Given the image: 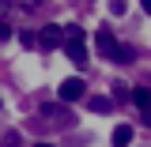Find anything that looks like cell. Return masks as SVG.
Listing matches in <instances>:
<instances>
[{
    "label": "cell",
    "mask_w": 151,
    "mask_h": 147,
    "mask_svg": "<svg viewBox=\"0 0 151 147\" xmlns=\"http://www.w3.org/2000/svg\"><path fill=\"white\" fill-rule=\"evenodd\" d=\"M38 42H42V49H57V45L64 42V30L49 23V27H42V38H38Z\"/></svg>",
    "instance_id": "4"
},
{
    "label": "cell",
    "mask_w": 151,
    "mask_h": 147,
    "mask_svg": "<svg viewBox=\"0 0 151 147\" xmlns=\"http://www.w3.org/2000/svg\"><path fill=\"white\" fill-rule=\"evenodd\" d=\"M110 143H113V147H129V143H132V125H117L113 136H110Z\"/></svg>",
    "instance_id": "5"
},
{
    "label": "cell",
    "mask_w": 151,
    "mask_h": 147,
    "mask_svg": "<svg viewBox=\"0 0 151 147\" xmlns=\"http://www.w3.org/2000/svg\"><path fill=\"white\" fill-rule=\"evenodd\" d=\"M57 94H60V102H79V98L87 94V87H83V79H64Z\"/></svg>",
    "instance_id": "3"
},
{
    "label": "cell",
    "mask_w": 151,
    "mask_h": 147,
    "mask_svg": "<svg viewBox=\"0 0 151 147\" xmlns=\"http://www.w3.org/2000/svg\"><path fill=\"white\" fill-rule=\"evenodd\" d=\"M12 34V27H8V23H0V38H8Z\"/></svg>",
    "instance_id": "11"
},
{
    "label": "cell",
    "mask_w": 151,
    "mask_h": 147,
    "mask_svg": "<svg viewBox=\"0 0 151 147\" xmlns=\"http://www.w3.org/2000/svg\"><path fill=\"white\" fill-rule=\"evenodd\" d=\"M94 45H98V53L106 57V60H113V64H132V49L129 45H121L117 38H113L110 27H98V34H94Z\"/></svg>",
    "instance_id": "1"
},
{
    "label": "cell",
    "mask_w": 151,
    "mask_h": 147,
    "mask_svg": "<svg viewBox=\"0 0 151 147\" xmlns=\"http://www.w3.org/2000/svg\"><path fill=\"white\" fill-rule=\"evenodd\" d=\"M64 53L72 57L76 68H83V64H87V49H83V27H68V30H64Z\"/></svg>",
    "instance_id": "2"
},
{
    "label": "cell",
    "mask_w": 151,
    "mask_h": 147,
    "mask_svg": "<svg viewBox=\"0 0 151 147\" xmlns=\"http://www.w3.org/2000/svg\"><path fill=\"white\" fill-rule=\"evenodd\" d=\"M140 117H144V125L151 128V106H144V113H140Z\"/></svg>",
    "instance_id": "10"
},
{
    "label": "cell",
    "mask_w": 151,
    "mask_h": 147,
    "mask_svg": "<svg viewBox=\"0 0 151 147\" xmlns=\"http://www.w3.org/2000/svg\"><path fill=\"white\" fill-rule=\"evenodd\" d=\"M110 11L113 15H125L129 11V0H110Z\"/></svg>",
    "instance_id": "8"
},
{
    "label": "cell",
    "mask_w": 151,
    "mask_h": 147,
    "mask_svg": "<svg viewBox=\"0 0 151 147\" xmlns=\"http://www.w3.org/2000/svg\"><path fill=\"white\" fill-rule=\"evenodd\" d=\"M132 102H136L140 110H144V106H151V87H136V91H132Z\"/></svg>",
    "instance_id": "7"
},
{
    "label": "cell",
    "mask_w": 151,
    "mask_h": 147,
    "mask_svg": "<svg viewBox=\"0 0 151 147\" xmlns=\"http://www.w3.org/2000/svg\"><path fill=\"white\" fill-rule=\"evenodd\" d=\"M38 147H53V143H38Z\"/></svg>",
    "instance_id": "13"
},
{
    "label": "cell",
    "mask_w": 151,
    "mask_h": 147,
    "mask_svg": "<svg viewBox=\"0 0 151 147\" xmlns=\"http://www.w3.org/2000/svg\"><path fill=\"white\" fill-rule=\"evenodd\" d=\"M87 106H91V113H113V98L94 94V98H87Z\"/></svg>",
    "instance_id": "6"
},
{
    "label": "cell",
    "mask_w": 151,
    "mask_h": 147,
    "mask_svg": "<svg viewBox=\"0 0 151 147\" xmlns=\"http://www.w3.org/2000/svg\"><path fill=\"white\" fill-rule=\"evenodd\" d=\"M4 147H19V132H8L4 136Z\"/></svg>",
    "instance_id": "9"
},
{
    "label": "cell",
    "mask_w": 151,
    "mask_h": 147,
    "mask_svg": "<svg viewBox=\"0 0 151 147\" xmlns=\"http://www.w3.org/2000/svg\"><path fill=\"white\" fill-rule=\"evenodd\" d=\"M140 8H144V11H147V15H151V0H140Z\"/></svg>",
    "instance_id": "12"
}]
</instances>
